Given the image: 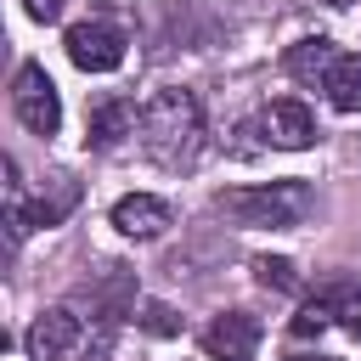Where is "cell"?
<instances>
[{"label": "cell", "mask_w": 361, "mask_h": 361, "mask_svg": "<svg viewBox=\"0 0 361 361\" xmlns=\"http://www.w3.org/2000/svg\"><path fill=\"white\" fill-rule=\"evenodd\" d=\"M141 327H152V333H180V322H175L169 305H147V310H141Z\"/></svg>", "instance_id": "cell-15"}, {"label": "cell", "mask_w": 361, "mask_h": 361, "mask_svg": "<svg viewBox=\"0 0 361 361\" xmlns=\"http://www.w3.org/2000/svg\"><path fill=\"white\" fill-rule=\"evenodd\" d=\"M141 147H147V158L152 164H164V169H192L197 164V152H203V107H197V96L192 90H158L147 107H141Z\"/></svg>", "instance_id": "cell-1"}, {"label": "cell", "mask_w": 361, "mask_h": 361, "mask_svg": "<svg viewBox=\"0 0 361 361\" xmlns=\"http://www.w3.org/2000/svg\"><path fill=\"white\" fill-rule=\"evenodd\" d=\"M327 6H350V0H327Z\"/></svg>", "instance_id": "cell-18"}, {"label": "cell", "mask_w": 361, "mask_h": 361, "mask_svg": "<svg viewBox=\"0 0 361 361\" xmlns=\"http://www.w3.org/2000/svg\"><path fill=\"white\" fill-rule=\"evenodd\" d=\"M214 209L231 214L237 226H299V220L310 214V186H305V180L231 186V192H214Z\"/></svg>", "instance_id": "cell-2"}, {"label": "cell", "mask_w": 361, "mask_h": 361, "mask_svg": "<svg viewBox=\"0 0 361 361\" xmlns=\"http://www.w3.org/2000/svg\"><path fill=\"white\" fill-rule=\"evenodd\" d=\"M327 102L338 107V113H361V51H344L338 62H333V73H327Z\"/></svg>", "instance_id": "cell-11"}, {"label": "cell", "mask_w": 361, "mask_h": 361, "mask_svg": "<svg viewBox=\"0 0 361 361\" xmlns=\"http://www.w3.org/2000/svg\"><path fill=\"white\" fill-rule=\"evenodd\" d=\"M293 361H333V355H293Z\"/></svg>", "instance_id": "cell-17"}, {"label": "cell", "mask_w": 361, "mask_h": 361, "mask_svg": "<svg viewBox=\"0 0 361 361\" xmlns=\"http://www.w3.org/2000/svg\"><path fill=\"white\" fill-rule=\"evenodd\" d=\"M135 124H141V113H135L130 102H102V107L90 113V124H85V141H90L96 152H118V141L135 135Z\"/></svg>", "instance_id": "cell-9"}, {"label": "cell", "mask_w": 361, "mask_h": 361, "mask_svg": "<svg viewBox=\"0 0 361 361\" xmlns=\"http://www.w3.org/2000/svg\"><path fill=\"white\" fill-rule=\"evenodd\" d=\"M73 344H79V316L68 305H51V310L34 316V327H28V355L34 361H62Z\"/></svg>", "instance_id": "cell-6"}, {"label": "cell", "mask_w": 361, "mask_h": 361, "mask_svg": "<svg viewBox=\"0 0 361 361\" xmlns=\"http://www.w3.org/2000/svg\"><path fill=\"white\" fill-rule=\"evenodd\" d=\"M113 226L124 237H135V243H152V237L169 231V203L152 197V192H130V197L113 203Z\"/></svg>", "instance_id": "cell-8"}, {"label": "cell", "mask_w": 361, "mask_h": 361, "mask_svg": "<svg viewBox=\"0 0 361 361\" xmlns=\"http://www.w3.org/2000/svg\"><path fill=\"white\" fill-rule=\"evenodd\" d=\"M338 56H344V51H338L333 39H322V34H316V39H299V45H288V73H293L299 85H316V90H322Z\"/></svg>", "instance_id": "cell-10"}, {"label": "cell", "mask_w": 361, "mask_h": 361, "mask_svg": "<svg viewBox=\"0 0 361 361\" xmlns=\"http://www.w3.org/2000/svg\"><path fill=\"white\" fill-rule=\"evenodd\" d=\"M333 316H338V305H327V299H310V305L299 310V322H293V333H299V338H310V333H322V327H327Z\"/></svg>", "instance_id": "cell-13"}, {"label": "cell", "mask_w": 361, "mask_h": 361, "mask_svg": "<svg viewBox=\"0 0 361 361\" xmlns=\"http://www.w3.org/2000/svg\"><path fill=\"white\" fill-rule=\"evenodd\" d=\"M124 51H130V39L118 23H73L68 28V56L85 73H113L124 62Z\"/></svg>", "instance_id": "cell-4"}, {"label": "cell", "mask_w": 361, "mask_h": 361, "mask_svg": "<svg viewBox=\"0 0 361 361\" xmlns=\"http://www.w3.org/2000/svg\"><path fill=\"white\" fill-rule=\"evenodd\" d=\"M254 276H259L265 288H282V293H293V288H299L293 265H288V259H271V254H265V259H254Z\"/></svg>", "instance_id": "cell-12"}, {"label": "cell", "mask_w": 361, "mask_h": 361, "mask_svg": "<svg viewBox=\"0 0 361 361\" xmlns=\"http://www.w3.org/2000/svg\"><path fill=\"white\" fill-rule=\"evenodd\" d=\"M203 355L209 361H254L259 355V322L248 310H226L203 327Z\"/></svg>", "instance_id": "cell-5"}, {"label": "cell", "mask_w": 361, "mask_h": 361, "mask_svg": "<svg viewBox=\"0 0 361 361\" xmlns=\"http://www.w3.org/2000/svg\"><path fill=\"white\" fill-rule=\"evenodd\" d=\"M11 113L34 130V135H56L62 130V102H56V85L39 62H23L17 79H11Z\"/></svg>", "instance_id": "cell-3"}, {"label": "cell", "mask_w": 361, "mask_h": 361, "mask_svg": "<svg viewBox=\"0 0 361 361\" xmlns=\"http://www.w3.org/2000/svg\"><path fill=\"white\" fill-rule=\"evenodd\" d=\"M259 130H265V141L282 147V152H299V147L316 141V118H310L305 102H271V107L259 113Z\"/></svg>", "instance_id": "cell-7"}, {"label": "cell", "mask_w": 361, "mask_h": 361, "mask_svg": "<svg viewBox=\"0 0 361 361\" xmlns=\"http://www.w3.org/2000/svg\"><path fill=\"white\" fill-rule=\"evenodd\" d=\"M62 6H68V0H23V11H28L34 23H56V17H62Z\"/></svg>", "instance_id": "cell-16"}, {"label": "cell", "mask_w": 361, "mask_h": 361, "mask_svg": "<svg viewBox=\"0 0 361 361\" xmlns=\"http://www.w3.org/2000/svg\"><path fill=\"white\" fill-rule=\"evenodd\" d=\"M338 322H344L350 338H361V288H350V293L338 299Z\"/></svg>", "instance_id": "cell-14"}]
</instances>
